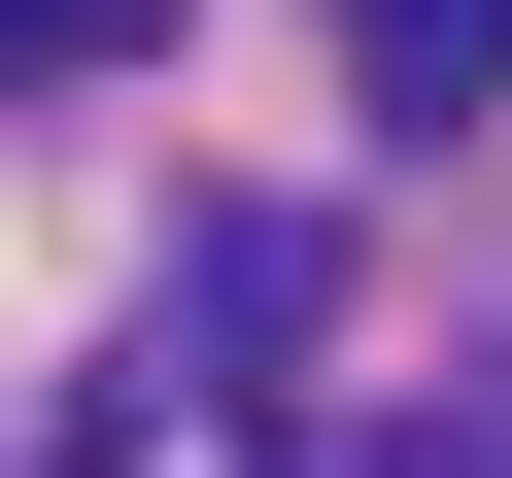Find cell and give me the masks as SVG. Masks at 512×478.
<instances>
[{"mask_svg": "<svg viewBox=\"0 0 512 478\" xmlns=\"http://www.w3.org/2000/svg\"><path fill=\"white\" fill-rule=\"evenodd\" d=\"M342 35H376V137H478L512 103V0H342Z\"/></svg>", "mask_w": 512, "mask_h": 478, "instance_id": "obj_2", "label": "cell"}, {"mask_svg": "<svg viewBox=\"0 0 512 478\" xmlns=\"http://www.w3.org/2000/svg\"><path fill=\"white\" fill-rule=\"evenodd\" d=\"M171 35V0H0V103H35V69H137Z\"/></svg>", "mask_w": 512, "mask_h": 478, "instance_id": "obj_3", "label": "cell"}, {"mask_svg": "<svg viewBox=\"0 0 512 478\" xmlns=\"http://www.w3.org/2000/svg\"><path fill=\"white\" fill-rule=\"evenodd\" d=\"M137 376L274 410V376H308V205H205V239H171V308H137Z\"/></svg>", "mask_w": 512, "mask_h": 478, "instance_id": "obj_1", "label": "cell"}]
</instances>
